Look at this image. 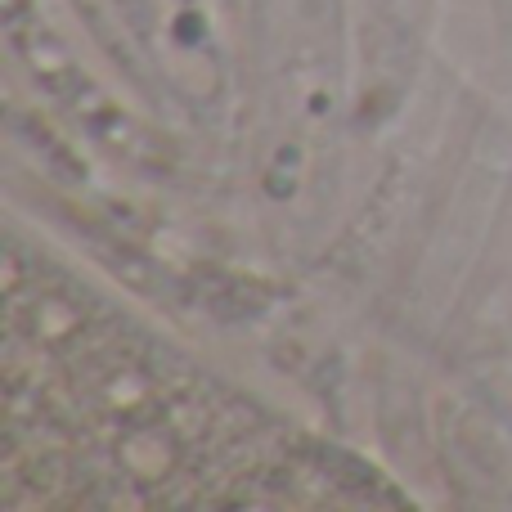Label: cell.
<instances>
[{
	"mask_svg": "<svg viewBox=\"0 0 512 512\" xmlns=\"http://www.w3.org/2000/svg\"><path fill=\"white\" fill-rule=\"evenodd\" d=\"M252 9L292 99L328 108L337 77V0H252Z\"/></svg>",
	"mask_w": 512,
	"mask_h": 512,
	"instance_id": "obj_1",
	"label": "cell"
},
{
	"mask_svg": "<svg viewBox=\"0 0 512 512\" xmlns=\"http://www.w3.org/2000/svg\"><path fill=\"white\" fill-rule=\"evenodd\" d=\"M117 14L140 41L153 50L158 63L194 59L198 41H203V18H198L194 0H117Z\"/></svg>",
	"mask_w": 512,
	"mask_h": 512,
	"instance_id": "obj_2",
	"label": "cell"
}]
</instances>
